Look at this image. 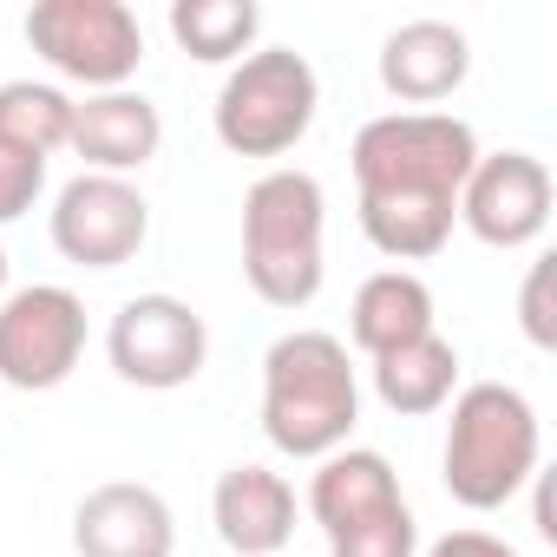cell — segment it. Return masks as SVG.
Listing matches in <instances>:
<instances>
[{"label": "cell", "mask_w": 557, "mask_h": 557, "mask_svg": "<svg viewBox=\"0 0 557 557\" xmlns=\"http://www.w3.org/2000/svg\"><path fill=\"white\" fill-rule=\"evenodd\" d=\"M361 381L348 342L329 329H289L262 355V433L283 459H329L355 440Z\"/></svg>", "instance_id": "6da1fadb"}, {"label": "cell", "mask_w": 557, "mask_h": 557, "mask_svg": "<svg viewBox=\"0 0 557 557\" xmlns=\"http://www.w3.org/2000/svg\"><path fill=\"white\" fill-rule=\"evenodd\" d=\"M537 407L505 387V381H472L453 394V420H446V453H440V479L466 511H498L511 505L531 479H537Z\"/></svg>", "instance_id": "7a4b0ae2"}, {"label": "cell", "mask_w": 557, "mask_h": 557, "mask_svg": "<svg viewBox=\"0 0 557 557\" xmlns=\"http://www.w3.org/2000/svg\"><path fill=\"white\" fill-rule=\"evenodd\" d=\"M329 197L309 171L275 164L243 190V275L269 309H309L322 296Z\"/></svg>", "instance_id": "3957f363"}, {"label": "cell", "mask_w": 557, "mask_h": 557, "mask_svg": "<svg viewBox=\"0 0 557 557\" xmlns=\"http://www.w3.org/2000/svg\"><path fill=\"white\" fill-rule=\"evenodd\" d=\"M355 190L381 203H453L472 177L479 132L453 112H381L355 132Z\"/></svg>", "instance_id": "277c9868"}, {"label": "cell", "mask_w": 557, "mask_h": 557, "mask_svg": "<svg viewBox=\"0 0 557 557\" xmlns=\"http://www.w3.org/2000/svg\"><path fill=\"white\" fill-rule=\"evenodd\" d=\"M309 511L329 537V557H420V524L400 472L374 446H342L315 459Z\"/></svg>", "instance_id": "5b68a950"}, {"label": "cell", "mask_w": 557, "mask_h": 557, "mask_svg": "<svg viewBox=\"0 0 557 557\" xmlns=\"http://www.w3.org/2000/svg\"><path fill=\"white\" fill-rule=\"evenodd\" d=\"M315 106H322V79L296 47H256L223 73L210 125L216 145L236 158H283L309 138Z\"/></svg>", "instance_id": "8992f818"}, {"label": "cell", "mask_w": 557, "mask_h": 557, "mask_svg": "<svg viewBox=\"0 0 557 557\" xmlns=\"http://www.w3.org/2000/svg\"><path fill=\"white\" fill-rule=\"evenodd\" d=\"M27 47L86 92H119L145 66V27L125 0H40L27 8Z\"/></svg>", "instance_id": "52a82bcc"}, {"label": "cell", "mask_w": 557, "mask_h": 557, "mask_svg": "<svg viewBox=\"0 0 557 557\" xmlns=\"http://www.w3.org/2000/svg\"><path fill=\"white\" fill-rule=\"evenodd\" d=\"M106 355H112V374L145 387V394H171V387H190L210 361V329L203 315L184 302V296H132L112 329H106Z\"/></svg>", "instance_id": "ba28073f"}, {"label": "cell", "mask_w": 557, "mask_h": 557, "mask_svg": "<svg viewBox=\"0 0 557 557\" xmlns=\"http://www.w3.org/2000/svg\"><path fill=\"white\" fill-rule=\"evenodd\" d=\"M86 355V302L60 283H27L0 296V381L21 394H47L73 381Z\"/></svg>", "instance_id": "9c48e42d"}, {"label": "cell", "mask_w": 557, "mask_h": 557, "mask_svg": "<svg viewBox=\"0 0 557 557\" xmlns=\"http://www.w3.org/2000/svg\"><path fill=\"white\" fill-rule=\"evenodd\" d=\"M151 236V203L132 177L79 171L53 197V249L79 269H125Z\"/></svg>", "instance_id": "30bf717a"}, {"label": "cell", "mask_w": 557, "mask_h": 557, "mask_svg": "<svg viewBox=\"0 0 557 557\" xmlns=\"http://www.w3.org/2000/svg\"><path fill=\"white\" fill-rule=\"evenodd\" d=\"M550 164L531 151H492L459 184V223L485 249H524L550 223Z\"/></svg>", "instance_id": "8fae6325"}, {"label": "cell", "mask_w": 557, "mask_h": 557, "mask_svg": "<svg viewBox=\"0 0 557 557\" xmlns=\"http://www.w3.org/2000/svg\"><path fill=\"white\" fill-rule=\"evenodd\" d=\"M73 550L79 557H171L177 518L158 485L145 479H106L73 511Z\"/></svg>", "instance_id": "7c38bea8"}, {"label": "cell", "mask_w": 557, "mask_h": 557, "mask_svg": "<svg viewBox=\"0 0 557 557\" xmlns=\"http://www.w3.org/2000/svg\"><path fill=\"white\" fill-rule=\"evenodd\" d=\"M210 524L236 557H283L296 537V485L269 466H230L210 492Z\"/></svg>", "instance_id": "4fadbf2b"}, {"label": "cell", "mask_w": 557, "mask_h": 557, "mask_svg": "<svg viewBox=\"0 0 557 557\" xmlns=\"http://www.w3.org/2000/svg\"><path fill=\"white\" fill-rule=\"evenodd\" d=\"M86 171L99 177H125V171H145L164 145V119L145 92L119 86V92H86L73 99V138H66Z\"/></svg>", "instance_id": "5bb4252c"}, {"label": "cell", "mask_w": 557, "mask_h": 557, "mask_svg": "<svg viewBox=\"0 0 557 557\" xmlns=\"http://www.w3.org/2000/svg\"><path fill=\"white\" fill-rule=\"evenodd\" d=\"M472 73V40L453 21H407L381 40V86L400 106H440L466 86Z\"/></svg>", "instance_id": "9a60e30c"}, {"label": "cell", "mask_w": 557, "mask_h": 557, "mask_svg": "<svg viewBox=\"0 0 557 557\" xmlns=\"http://www.w3.org/2000/svg\"><path fill=\"white\" fill-rule=\"evenodd\" d=\"M420 335H433V289L413 269H381V275H368V283L355 289L348 342L368 361H381V355H394V348H407Z\"/></svg>", "instance_id": "2e32d148"}, {"label": "cell", "mask_w": 557, "mask_h": 557, "mask_svg": "<svg viewBox=\"0 0 557 557\" xmlns=\"http://www.w3.org/2000/svg\"><path fill=\"white\" fill-rule=\"evenodd\" d=\"M374 394H381V407L400 413V420L440 413V407L459 394V348L433 329V335H420V342L381 355V361H374Z\"/></svg>", "instance_id": "e0dca14e"}, {"label": "cell", "mask_w": 557, "mask_h": 557, "mask_svg": "<svg viewBox=\"0 0 557 557\" xmlns=\"http://www.w3.org/2000/svg\"><path fill=\"white\" fill-rule=\"evenodd\" d=\"M256 34H262V14L249 8V0H177L171 8V40L190 60H203V66L249 60Z\"/></svg>", "instance_id": "ac0fdd59"}, {"label": "cell", "mask_w": 557, "mask_h": 557, "mask_svg": "<svg viewBox=\"0 0 557 557\" xmlns=\"http://www.w3.org/2000/svg\"><path fill=\"white\" fill-rule=\"evenodd\" d=\"M73 138V99L53 79H8L0 86V145L27 151V158H53Z\"/></svg>", "instance_id": "d6986e66"}, {"label": "cell", "mask_w": 557, "mask_h": 557, "mask_svg": "<svg viewBox=\"0 0 557 557\" xmlns=\"http://www.w3.org/2000/svg\"><path fill=\"white\" fill-rule=\"evenodd\" d=\"M453 223L459 210L453 203H381V197H361V236L394 256V262H426L453 243Z\"/></svg>", "instance_id": "ffe728a7"}, {"label": "cell", "mask_w": 557, "mask_h": 557, "mask_svg": "<svg viewBox=\"0 0 557 557\" xmlns=\"http://www.w3.org/2000/svg\"><path fill=\"white\" fill-rule=\"evenodd\" d=\"M47 190V158H27V151H8L0 145V223H21Z\"/></svg>", "instance_id": "44dd1931"}, {"label": "cell", "mask_w": 557, "mask_h": 557, "mask_svg": "<svg viewBox=\"0 0 557 557\" xmlns=\"http://www.w3.org/2000/svg\"><path fill=\"white\" fill-rule=\"evenodd\" d=\"M557 256H537L531 269H524V296H518V329H524V342L531 348H557V309H550V269Z\"/></svg>", "instance_id": "7402d4cb"}, {"label": "cell", "mask_w": 557, "mask_h": 557, "mask_svg": "<svg viewBox=\"0 0 557 557\" xmlns=\"http://www.w3.org/2000/svg\"><path fill=\"white\" fill-rule=\"evenodd\" d=\"M426 557H518V550L492 531H446L440 544H426Z\"/></svg>", "instance_id": "603a6c76"}, {"label": "cell", "mask_w": 557, "mask_h": 557, "mask_svg": "<svg viewBox=\"0 0 557 557\" xmlns=\"http://www.w3.org/2000/svg\"><path fill=\"white\" fill-rule=\"evenodd\" d=\"M0 296H8V249H0Z\"/></svg>", "instance_id": "cb8c5ba5"}]
</instances>
